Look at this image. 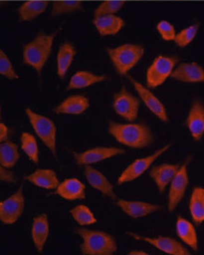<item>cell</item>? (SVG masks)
Masks as SVG:
<instances>
[{"mask_svg":"<svg viewBox=\"0 0 204 255\" xmlns=\"http://www.w3.org/2000/svg\"><path fill=\"white\" fill-rule=\"evenodd\" d=\"M0 74L9 80H15L19 78L18 74H16L14 70L11 61L3 50H0Z\"/></svg>","mask_w":204,"mask_h":255,"instance_id":"e575fe53","label":"cell"},{"mask_svg":"<svg viewBox=\"0 0 204 255\" xmlns=\"http://www.w3.org/2000/svg\"><path fill=\"white\" fill-rule=\"evenodd\" d=\"M7 168L0 167V179L1 181L7 182V183H15V175L11 171L7 170Z\"/></svg>","mask_w":204,"mask_h":255,"instance_id":"8d00e7d4","label":"cell"},{"mask_svg":"<svg viewBox=\"0 0 204 255\" xmlns=\"http://www.w3.org/2000/svg\"><path fill=\"white\" fill-rule=\"evenodd\" d=\"M130 255H148L146 252L144 251H131L129 253Z\"/></svg>","mask_w":204,"mask_h":255,"instance_id":"f35d334b","label":"cell"},{"mask_svg":"<svg viewBox=\"0 0 204 255\" xmlns=\"http://www.w3.org/2000/svg\"><path fill=\"white\" fill-rule=\"evenodd\" d=\"M181 166L180 163L170 164L163 163L158 166L151 168L150 171V177L155 182L158 190L161 194L164 193L167 186L171 184L175 175H177L179 168Z\"/></svg>","mask_w":204,"mask_h":255,"instance_id":"e0dca14e","label":"cell"},{"mask_svg":"<svg viewBox=\"0 0 204 255\" xmlns=\"http://www.w3.org/2000/svg\"><path fill=\"white\" fill-rule=\"evenodd\" d=\"M190 212L194 223L200 225L204 222V188L197 187L191 193Z\"/></svg>","mask_w":204,"mask_h":255,"instance_id":"83f0119b","label":"cell"},{"mask_svg":"<svg viewBox=\"0 0 204 255\" xmlns=\"http://www.w3.org/2000/svg\"><path fill=\"white\" fill-rule=\"evenodd\" d=\"M131 84L133 85L134 88L136 89V92L140 99L142 100L144 104L150 110V112L158 117L161 121L168 122L169 118L167 115L166 109L164 107L163 102L157 98L155 95L150 91V88L145 87L140 82L136 81L135 78L129 76L128 77Z\"/></svg>","mask_w":204,"mask_h":255,"instance_id":"7c38bea8","label":"cell"},{"mask_svg":"<svg viewBox=\"0 0 204 255\" xmlns=\"http://www.w3.org/2000/svg\"><path fill=\"white\" fill-rule=\"evenodd\" d=\"M60 32V28L51 34L41 31L33 40L23 46L22 61L41 75L42 70L51 54L55 37Z\"/></svg>","mask_w":204,"mask_h":255,"instance_id":"6da1fadb","label":"cell"},{"mask_svg":"<svg viewBox=\"0 0 204 255\" xmlns=\"http://www.w3.org/2000/svg\"><path fill=\"white\" fill-rule=\"evenodd\" d=\"M177 56L160 55L154 59L146 74V85L149 88H155L162 86L177 67Z\"/></svg>","mask_w":204,"mask_h":255,"instance_id":"5b68a950","label":"cell"},{"mask_svg":"<svg viewBox=\"0 0 204 255\" xmlns=\"http://www.w3.org/2000/svg\"><path fill=\"white\" fill-rule=\"evenodd\" d=\"M140 101L122 87V89L117 92L113 97L112 107L116 114L120 115L127 121L133 122L138 116Z\"/></svg>","mask_w":204,"mask_h":255,"instance_id":"ba28073f","label":"cell"},{"mask_svg":"<svg viewBox=\"0 0 204 255\" xmlns=\"http://www.w3.org/2000/svg\"><path fill=\"white\" fill-rule=\"evenodd\" d=\"M171 147V143L163 146V148H159L153 154L147 156L142 159H138L133 161L130 165L125 168V170L122 173V175L119 176L117 183L119 185H122L124 183L134 181L136 178H138L148 170L150 169L152 163L156 161L157 159L166 152Z\"/></svg>","mask_w":204,"mask_h":255,"instance_id":"9c48e42d","label":"cell"},{"mask_svg":"<svg viewBox=\"0 0 204 255\" xmlns=\"http://www.w3.org/2000/svg\"><path fill=\"white\" fill-rule=\"evenodd\" d=\"M24 195L20 187L13 195L0 202V220L5 225H12L19 220L24 211Z\"/></svg>","mask_w":204,"mask_h":255,"instance_id":"30bf717a","label":"cell"},{"mask_svg":"<svg viewBox=\"0 0 204 255\" xmlns=\"http://www.w3.org/2000/svg\"><path fill=\"white\" fill-rule=\"evenodd\" d=\"M108 131L119 143L130 148H146L153 142V134L150 128L143 124L109 122Z\"/></svg>","mask_w":204,"mask_h":255,"instance_id":"7a4b0ae2","label":"cell"},{"mask_svg":"<svg viewBox=\"0 0 204 255\" xmlns=\"http://www.w3.org/2000/svg\"><path fill=\"white\" fill-rule=\"evenodd\" d=\"M191 160V156L184 161L179 168L177 175L171 182L170 188L168 192V211L172 213L177 209L178 204L182 201L186 190L189 186V174L188 166Z\"/></svg>","mask_w":204,"mask_h":255,"instance_id":"52a82bcc","label":"cell"},{"mask_svg":"<svg viewBox=\"0 0 204 255\" xmlns=\"http://www.w3.org/2000/svg\"><path fill=\"white\" fill-rule=\"evenodd\" d=\"M124 149L119 148H108V147H97L91 148L85 152L77 153L74 152L75 161L78 165H90L100 161H105L116 156L123 154Z\"/></svg>","mask_w":204,"mask_h":255,"instance_id":"4fadbf2b","label":"cell"},{"mask_svg":"<svg viewBox=\"0 0 204 255\" xmlns=\"http://www.w3.org/2000/svg\"><path fill=\"white\" fill-rule=\"evenodd\" d=\"M108 79L105 74H96L88 71H79L75 73L69 82L67 90L71 89H81L89 88L96 84L102 83Z\"/></svg>","mask_w":204,"mask_h":255,"instance_id":"d4e9b609","label":"cell"},{"mask_svg":"<svg viewBox=\"0 0 204 255\" xmlns=\"http://www.w3.org/2000/svg\"><path fill=\"white\" fill-rule=\"evenodd\" d=\"M117 206L122 210L125 215L132 218H141L162 210L163 207L149 202H136V201H126L118 200L116 202Z\"/></svg>","mask_w":204,"mask_h":255,"instance_id":"2e32d148","label":"cell"},{"mask_svg":"<svg viewBox=\"0 0 204 255\" xmlns=\"http://www.w3.org/2000/svg\"><path fill=\"white\" fill-rule=\"evenodd\" d=\"M83 9L81 1H74V0H62V1H55L52 4L51 8V17H57L64 14L72 13L75 11H79Z\"/></svg>","mask_w":204,"mask_h":255,"instance_id":"4dcf8cb0","label":"cell"},{"mask_svg":"<svg viewBox=\"0 0 204 255\" xmlns=\"http://www.w3.org/2000/svg\"><path fill=\"white\" fill-rule=\"evenodd\" d=\"M158 33L164 41H174L177 35L176 28L166 20H160L156 26Z\"/></svg>","mask_w":204,"mask_h":255,"instance_id":"d590c367","label":"cell"},{"mask_svg":"<svg viewBox=\"0 0 204 255\" xmlns=\"http://www.w3.org/2000/svg\"><path fill=\"white\" fill-rule=\"evenodd\" d=\"M127 235L132 237L136 241L147 242L153 247L163 252L164 254L170 255H190L191 253L189 250L183 246L180 242H177L175 239L170 237H156V238H150L144 236L137 235L133 232H127Z\"/></svg>","mask_w":204,"mask_h":255,"instance_id":"8fae6325","label":"cell"},{"mask_svg":"<svg viewBox=\"0 0 204 255\" xmlns=\"http://www.w3.org/2000/svg\"><path fill=\"white\" fill-rule=\"evenodd\" d=\"M25 179L38 188L46 189H57L60 185L58 176L51 169H37L25 176Z\"/></svg>","mask_w":204,"mask_h":255,"instance_id":"603a6c76","label":"cell"},{"mask_svg":"<svg viewBox=\"0 0 204 255\" xmlns=\"http://www.w3.org/2000/svg\"><path fill=\"white\" fill-rule=\"evenodd\" d=\"M75 232L81 237L80 250L84 255H111L117 251L115 239L103 231L76 229Z\"/></svg>","mask_w":204,"mask_h":255,"instance_id":"3957f363","label":"cell"},{"mask_svg":"<svg viewBox=\"0 0 204 255\" xmlns=\"http://www.w3.org/2000/svg\"><path fill=\"white\" fill-rule=\"evenodd\" d=\"M93 24L102 36H108L118 34L124 26V20L115 14L104 15L94 18Z\"/></svg>","mask_w":204,"mask_h":255,"instance_id":"44dd1931","label":"cell"},{"mask_svg":"<svg viewBox=\"0 0 204 255\" xmlns=\"http://www.w3.org/2000/svg\"><path fill=\"white\" fill-rule=\"evenodd\" d=\"M20 146L24 153L34 163L39 162V149L34 135L27 132H23L20 135Z\"/></svg>","mask_w":204,"mask_h":255,"instance_id":"f546056e","label":"cell"},{"mask_svg":"<svg viewBox=\"0 0 204 255\" xmlns=\"http://www.w3.org/2000/svg\"><path fill=\"white\" fill-rule=\"evenodd\" d=\"M171 78L182 83H204V69L195 62H183L175 68Z\"/></svg>","mask_w":204,"mask_h":255,"instance_id":"9a60e30c","label":"cell"},{"mask_svg":"<svg viewBox=\"0 0 204 255\" xmlns=\"http://www.w3.org/2000/svg\"><path fill=\"white\" fill-rule=\"evenodd\" d=\"M177 234L182 242L194 252H198L199 242L196 229L191 222L181 216H178L176 224Z\"/></svg>","mask_w":204,"mask_h":255,"instance_id":"cb8c5ba5","label":"cell"},{"mask_svg":"<svg viewBox=\"0 0 204 255\" xmlns=\"http://www.w3.org/2000/svg\"><path fill=\"white\" fill-rule=\"evenodd\" d=\"M20 159V153L18 150V146L11 142L7 140L1 142L0 145V163L3 167H13Z\"/></svg>","mask_w":204,"mask_h":255,"instance_id":"f1b7e54d","label":"cell"},{"mask_svg":"<svg viewBox=\"0 0 204 255\" xmlns=\"http://www.w3.org/2000/svg\"><path fill=\"white\" fill-rule=\"evenodd\" d=\"M31 235L36 251L39 254H42L49 235L48 215L41 214L34 217L32 224Z\"/></svg>","mask_w":204,"mask_h":255,"instance_id":"d6986e66","label":"cell"},{"mask_svg":"<svg viewBox=\"0 0 204 255\" xmlns=\"http://www.w3.org/2000/svg\"><path fill=\"white\" fill-rule=\"evenodd\" d=\"M25 114L29 118L35 134L39 136L43 143L49 148L51 153L57 158L56 134L57 128L53 121L44 115H38L31 109H25Z\"/></svg>","mask_w":204,"mask_h":255,"instance_id":"8992f818","label":"cell"},{"mask_svg":"<svg viewBox=\"0 0 204 255\" xmlns=\"http://www.w3.org/2000/svg\"><path fill=\"white\" fill-rule=\"evenodd\" d=\"M85 175L87 177V180L89 185L97 190L101 191L102 194L108 196L112 200H116V194L114 192V188L108 178L98 171L95 168L91 167L90 165L85 166Z\"/></svg>","mask_w":204,"mask_h":255,"instance_id":"ac0fdd59","label":"cell"},{"mask_svg":"<svg viewBox=\"0 0 204 255\" xmlns=\"http://www.w3.org/2000/svg\"><path fill=\"white\" fill-rule=\"evenodd\" d=\"M75 53L76 51L73 44L69 42L61 44L57 55V74L61 79L67 74L74 61Z\"/></svg>","mask_w":204,"mask_h":255,"instance_id":"484cf974","label":"cell"},{"mask_svg":"<svg viewBox=\"0 0 204 255\" xmlns=\"http://www.w3.org/2000/svg\"><path fill=\"white\" fill-rule=\"evenodd\" d=\"M89 106L88 98L83 95H73L55 108L54 112L58 115H79L85 113Z\"/></svg>","mask_w":204,"mask_h":255,"instance_id":"ffe728a7","label":"cell"},{"mask_svg":"<svg viewBox=\"0 0 204 255\" xmlns=\"http://www.w3.org/2000/svg\"><path fill=\"white\" fill-rule=\"evenodd\" d=\"M187 128L195 141H200L204 134V105L201 100H195L186 121Z\"/></svg>","mask_w":204,"mask_h":255,"instance_id":"5bb4252c","label":"cell"},{"mask_svg":"<svg viewBox=\"0 0 204 255\" xmlns=\"http://www.w3.org/2000/svg\"><path fill=\"white\" fill-rule=\"evenodd\" d=\"M106 51L119 75H126L142 59L145 48L138 44H123L119 47H108Z\"/></svg>","mask_w":204,"mask_h":255,"instance_id":"277c9868","label":"cell"},{"mask_svg":"<svg viewBox=\"0 0 204 255\" xmlns=\"http://www.w3.org/2000/svg\"><path fill=\"white\" fill-rule=\"evenodd\" d=\"M47 1H25L18 9L19 18L21 21H31L39 17L48 8Z\"/></svg>","mask_w":204,"mask_h":255,"instance_id":"4316f807","label":"cell"},{"mask_svg":"<svg viewBox=\"0 0 204 255\" xmlns=\"http://www.w3.org/2000/svg\"><path fill=\"white\" fill-rule=\"evenodd\" d=\"M125 5L124 1L118 0H107L103 1L101 5L94 10V18L104 16V15H112L121 10Z\"/></svg>","mask_w":204,"mask_h":255,"instance_id":"836d02e7","label":"cell"},{"mask_svg":"<svg viewBox=\"0 0 204 255\" xmlns=\"http://www.w3.org/2000/svg\"><path fill=\"white\" fill-rule=\"evenodd\" d=\"M70 214L73 218L77 222L80 226H89L97 223V218L91 210L86 205H77L75 208L70 211Z\"/></svg>","mask_w":204,"mask_h":255,"instance_id":"1f68e13d","label":"cell"},{"mask_svg":"<svg viewBox=\"0 0 204 255\" xmlns=\"http://www.w3.org/2000/svg\"><path fill=\"white\" fill-rule=\"evenodd\" d=\"M86 186L76 178H68L61 182L56 193L67 201H79L86 198Z\"/></svg>","mask_w":204,"mask_h":255,"instance_id":"7402d4cb","label":"cell"},{"mask_svg":"<svg viewBox=\"0 0 204 255\" xmlns=\"http://www.w3.org/2000/svg\"><path fill=\"white\" fill-rule=\"evenodd\" d=\"M7 135H8V128L6 125L3 123L0 124V141L5 142L7 140Z\"/></svg>","mask_w":204,"mask_h":255,"instance_id":"74e56055","label":"cell"},{"mask_svg":"<svg viewBox=\"0 0 204 255\" xmlns=\"http://www.w3.org/2000/svg\"><path fill=\"white\" fill-rule=\"evenodd\" d=\"M200 29V24L195 23L190 26L184 28L179 33H177L175 38V43L179 47H186L195 39Z\"/></svg>","mask_w":204,"mask_h":255,"instance_id":"d6a6232c","label":"cell"}]
</instances>
